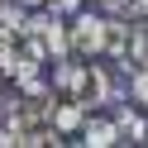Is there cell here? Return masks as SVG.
<instances>
[{"label": "cell", "instance_id": "obj_10", "mask_svg": "<svg viewBox=\"0 0 148 148\" xmlns=\"http://www.w3.org/2000/svg\"><path fill=\"white\" fill-rule=\"evenodd\" d=\"M0 143H10V134H5V119H0Z\"/></svg>", "mask_w": 148, "mask_h": 148}, {"label": "cell", "instance_id": "obj_12", "mask_svg": "<svg viewBox=\"0 0 148 148\" xmlns=\"http://www.w3.org/2000/svg\"><path fill=\"white\" fill-rule=\"evenodd\" d=\"M19 5H43V0H19Z\"/></svg>", "mask_w": 148, "mask_h": 148}, {"label": "cell", "instance_id": "obj_7", "mask_svg": "<svg viewBox=\"0 0 148 148\" xmlns=\"http://www.w3.org/2000/svg\"><path fill=\"white\" fill-rule=\"evenodd\" d=\"M24 19H29V5H19V0H0V29H5V34H19Z\"/></svg>", "mask_w": 148, "mask_h": 148}, {"label": "cell", "instance_id": "obj_14", "mask_svg": "<svg viewBox=\"0 0 148 148\" xmlns=\"http://www.w3.org/2000/svg\"><path fill=\"white\" fill-rule=\"evenodd\" d=\"M143 143H148V138H143Z\"/></svg>", "mask_w": 148, "mask_h": 148}, {"label": "cell", "instance_id": "obj_1", "mask_svg": "<svg viewBox=\"0 0 148 148\" xmlns=\"http://www.w3.org/2000/svg\"><path fill=\"white\" fill-rule=\"evenodd\" d=\"M19 34L38 38V43H43V53H48V62H58V58H67V53H72V48H67V19H62V14H53V10L29 14Z\"/></svg>", "mask_w": 148, "mask_h": 148}, {"label": "cell", "instance_id": "obj_11", "mask_svg": "<svg viewBox=\"0 0 148 148\" xmlns=\"http://www.w3.org/2000/svg\"><path fill=\"white\" fill-rule=\"evenodd\" d=\"M100 5H110V10H115V5H119V0H100Z\"/></svg>", "mask_w": 148, "mask_h": 148}, {"label": "cell", "instance_id": "obj_9", "mask_svg": "<svg viewBox=\"0 0 148 148\" xmlns=\"http://www.w3.org/2000/svg\"><path fill=\"white\" fill-rule=\"evenodd\" d=\"M43 5H48L53 14H62V19H67V14H77V10H81V0H43Z\"/></svg>", "mask_w": 148, "mask_h": 148}, {"label": "cell", "instance_id": "obj_13", "mask_svg": "<svg viewBox=\"0 0 148 148\" xmlns=\"http://www.w3.org/2000/svg\"><path fill=\"white\" fill-rule=\"evenodd\" d=\"M0 77H5V72H0Z\"/></svg>", "mask_w": 148, "mask_h": 148}, {"label": "cell", "instance_id": "obj_3", "mask_svg": "<svg viewBox=\"0 0 148 148\" xmlns=\"http://www.w3.org/2000/svg\"><path fill=\"white\" fill-rule=\"evenodd\" d=\"M77 143H86V148H110V143H119V129H115V119L86 110V119H81V129H77Z\"/></svg>", "mask_w": 148, "mask_h": 148}, {"label": "cell", "instance_id": "obj_5", "mask_svg": "<svg viewBox=\"0 0 148 148\" xmlns=\"http://www.w3.org/2000/svg\"><path fill=\"white\" fill-rule=\"evenodd\" d=\"M129 43H134V24H119V19H105V43H100V53L115 62L129 58Z\"/></svg>", "mask_w": 148, "mask_h": 148}, {"label": "cell", "instance_id": "obj_8", "mask_svg": "<svg viewBox=\"0 0 148 148\" xmlns=\"http://www.w3.org/2000/svg\"><path fill=\"white\" fill-rule=\"evenodd\" d=\"M129 96H134L138 105L148 110V62H138V67L129 72Z\"/></svg>", "mask_w": 148, "mask_h": 148}, {"label": "cell", "instance_id": "obj_2", "mask_svg": "<svg viewBox=\"0 0 148 148\" xmlns=\"http://www.w3.org/2000/svg\"><path fill=\"white\" fill-rule=\"evenodd\" d=\"M100 43H105V19L100 14H67V48L77 53V58H100Z\"/></svg>", "mask_w": 148, "mask_h": 148}, {"label": "cell", "instance_id": "obj_4", "mask_svg": "<svg viewBox=\"0 0 148 148\" xmlns=\"http://www.w3.org/2000/svg\"><path fill=\"white\" fill-rule=\"evenodd\" d=\"M48 119H53V129H58V134L67 138V134H77V129H81V119H86V110H81L77 100L58 96V100H53V110H48Z\"/></svg>", "mask_w": 148, "mask_h": 148}, {"label": "cell", "instance_id": "obj_6", "mask_svg": "<svg viewBox=\"0 0 148 148\" xmlns=\"http://www.w3.org/2000/svg\"><path fill=\"white\" fill-rule=\"evenodd\" d=\"M115 129H119V143H143V138H148V119L138 115V110H119Z\"/></svg>", "mask_w": 148, "mask_h": 148}]
</instances>
